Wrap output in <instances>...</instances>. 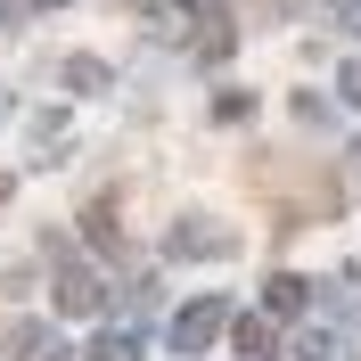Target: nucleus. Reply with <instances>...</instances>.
Returning <instances> with one entry per match:
<instances>
[{
	"mask_svg": "<svg viewBox=\"0 0 361 361\" xmlns=\"http://www.w3.org/2000/svg\"><path fill=\"white\" fill-rule=\"evenodd\" d=\"M353 25H361V0H353Z\"/></svg>",
	"mask_w": 361,
	"mask_h": 361,
	"instance_id": "nucleus-13",
	"label": "nucleus"
},
{
	"mask_svg": "<svg viewBox=\"0 0 361 361\" xmlns=\"http://www.w3.org/2000/svg\"><path fill=\"white\" fill-rule=\"evenodd\" d=\"M82 230H90V247H107V255H123V230H115V197H99L82 214Z\"/></svg>",
	"mask_w": 361,
	"mask_h": 361,
	"instance_id": "nucleus-4",
	"label": "nucleus"
},
{
	"mask_svg": "<svg viewBox=\"0 0 361 361\" xmlns=\"http://www.w3.org/2000/svg\"><path fill=\"white\" fill-rule=\"evenodd\" d=\"M304 295H312V288H304L295 271H279V279L263 288V304H271V312H304Z\"/></svg>",
	"mask_w": 361,
	"mask_h": 361,
	"instance_id": "nucleus-5",
	"label": "nucleus"
},
{
	"mask_svg": "<svg viewBox=\"0 0 361 361\" xmlns=\"http://www.w3.org/2000/svg\"><path fill=\"white\" fill-rule=\"evenodd\" d=\"M271 345H279L271 320H238V353H247V361H271Z\"/></svg>",
	"mask_w": 361,
	"mask_h": 361,
	"instance_id": "nucleus-6",
	"label": "nucleus"
},
{
	"mask_svg": "<svg viewBox=\"0 0 361 361\" xmlns=\"http://www.w3.org/2000/svg\"><path fill=\"white\" fill-rule=\"evenodd\" d=\"M214 337H222V295H197V304L173 320V353H205Z\"/></svg>",
	"mask_w": 361,
	"mask_h": 361,
	"instance_id": "nucleus-1",
	"label": "nucleus"
},
{
	"mask_svg": "<svg viewBox=\"0 0 361 361\" xmlns=\"http://www.w3.org/2000/svg\"><path fill=\"white\" fill-rule=\"evenodd\" d=\"M345 99H353V107H361V58H353V66H345Z\"/></svg>",
	"mask_w": 361,
	"mask_h": 361,
	"instance_id": "nucleus-10",
	"label": "nucleus"
},
{
	"mask_svg": "<svg viewBox=\"0 0 361 361\" xmlns=\"http://www.w3.org/2000/svg\"><path fill=\"white\" fill-rule=\"evenodd\" d=\"M25 8H58V0H25Z\"/></svg>",
	"mask_w": 361,
	"mask_h": 361,
	"instance_id": "nucleus-11",
	"label": "nucleus"
},
{
	"mask_svg": "<svg viewBox=\"0 0 361 361\" xmlns=\"http://www.w3.org/2000/svg\"><path fill=\"white\" fill-rule=\"evenodd\" d=\"M90 361H140V337H99V345H90Z\"/></svg>",
	"mask_w": 361,
	"mask_h": 361,
	"instance_id": "nucleus-8",
	"label": "nucleus"
},
{
	"mask_svg": "<svg viewBox=\"0 0 361 361\" xmlns=\"http://www.w3.org/2000/svg\"><path fill=\"white\" fill-rule=\"evenodd\" d=\"M99 304H107V288H99V279H90L82 263H66V271H58V312L90 320V312H99Z\"/></svg>",
	"mask_w": 361,
	"mask_h": 361,
	"instance_id": "nucleus-2",
	"label": "nucleus"
},
{
	"mask_svg": "<svg viewBox=\"0 0 361 361\" xmlns=\"http://www.w3.org/2000/svg\"><path fill=\"white\" fill-rule=\"evenodd\" d=\"M214 115H222V123H247L255 99H247V90H222V99H214Z\"/></svg>",
	"mask_w": 361,
	"mask_h": 361,
	"instance_id": "nucleus-9",
	"label": "nucleus"
},
{
	"mask_svg": "<svg viewBox=\"0 0 361 361\" xmlns=\"http://www.w3.org/2000/svg\"><path fill=\"white\" fill-rule=\"evenodd\" d=\"M173 255H230V230H214V222H180Z\"/></svg>",
	"mask_w": 361,
	"mask_h": 361,
	"instance_id": "nucleus-3",
	"label": "nucleus"
},
{
	"mask_svg": "<svg viewBox=\"0 0 361 361\" xmlns=\"http://www.w3.org/2000/svg\"><path fill=\"white\" fill-rule=\"evenodd\" d=\"M0 205H8V173H0Z\"/></svg>",
	"mask_w": 361,
	"mask_h": 361,
	"instance_id": "nucleus-12",
	"label": "nucleus"
},
{
	"mask_svg": "<svg viewBox=\"0 0 361 361\" xmlns=\"http://www.w3.org/2000/svg\"><path fill=\"white\" fill-rule=\"evenodd\" d=\"M66 82L74 90H107V66H99V58H66Z\"/></svg>",
	"mask_w": 361,
	"mask_h": 361,
	"instance_id": "nucleus-7",
	"label": "nucleus"
}]
</instances>
